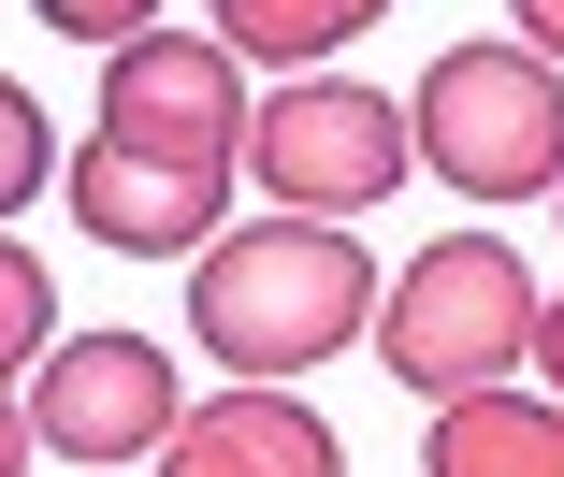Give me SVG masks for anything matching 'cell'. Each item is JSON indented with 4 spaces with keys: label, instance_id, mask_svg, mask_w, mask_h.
<instances>
[{
    "label": "cell",
    "instance_id": "6da1fadb",
    "mask_svg": "<svg viewBox=\"0 0 564 477\" xmlns=\"http://www.w3.org/2000/svg\"><path fill=\"white\" fill-rule=\"evenodd\" d=\"M362 318H377V261L333 217H261V231H217L188 261V333H203V362H232L247 391H290Z\"/></svg>",
    "mask_w": 564,
    "mask_h": 477
},
{
    "label": "cell",
    "instance_id": "7a4b0ae2",
    "mask_svg": "<svg viewBox=\"0 0 564 477\" xmlns=\"http://www.w3.org/2000/svg\"><path fill=\"white\" fill-rule=\"evenodd\" d=\"M377 362L420 391V405H464V391H507L521 333H535V275L507 231H448V247H420L391 290H377Z\"/></svg>",
    "mask_w": 564,
    "mask_h": 477
},
{
    "label": "cell",
    "instance_id": "3957f363",
    "mask_svg": "<svg viewBox=\"0 0 564 477\" xmlns=\"http://www.w3.org/2000/svg\"><path fill=\"white\" fill-rule=\"evenodd\" d=\"M405 145L464 203H535L564 174V73L521 58V44H448L405 101Z\"/></svg>",
    "mask_w": 564,
    "mask_h": 477
},
{
    "label": "cell",
    "instance_id": "277c9868",
    "mask_svg": "<svg viewBox=\"0 0 564 477\" xmlns=\"http://www.w3.org/2000/svg\"><path fill=\"white\" fill-rule=\"evenodd\" d=\"M247 160H261V188H275L290 217H362V203H391V188L420 174L405 101H377V87H348V73H304V87L247 101Z\"/></svg>",
    "mask_w": 564,
    "mask_h": 477
},
{
    "label": "cell",
    "instance_id": "5b68a950",
    "mask_svg": "<svg viewBox=\"0 0 564 477\" xmlns=\"http://www.w3.org/2000/svg\"><path fill=\"white\" fill-rule=\"evenodd\" d=\"M101 145L174 160V174H232L247 160V73L217 30H131L101 58Z\"/></svg>",
    "mask_w": 564,
    "mask_h": 477
},
{
    "label": "cell",
    "instance_id": "8992f818",
    "mask_svg": "<svg viewBox=\"0 0 564 477\" xmlns=\"http://www.w3.org/2000/svg\"><path fill=\"white\" fill-rule=\"evenodd\" d=\"M30 448H58V463H160V434L188 420V391H174V362L145 333H58L44 362H30Z\"/></svg>",
    "mask_w": 564,
    "mask_h": 477
},
{
    "label": "cell",
    "instance_id": "52a82bcc",
    "mask_svg": "<svg viewBox=\"0 0 564 477\" xmlns=\"http://www.w3.org/2000/svg\"><path fill=\"white\" fill-rule=\"evenodd\" d=\"M73 188V231L87 247H117V261H203L217 247V203H232V174H174V160H131V145H101L58 174Z\"/></svg>",
    "mask_w": 564,
    "mask_h": 477
},
{
    "label": "cell",
    "instance_id": "ba28073f",
    "mask_svg": "<svg viewBox=\"0 0 564 477\" xmlns=\"http://www.w3.org/2000/svg\"><path fill=\"white\" fill-rule=\"evenodd\" d=\"M160 477H348V448L290 391H217V405H188L160 434Z\"/></svg>",
    "mask_w": 564,
    "mask_h": 477
},
{
    "label": "cell",
    "instance_id": "9c48e42d",
    "mask_svg": "<svg viewBox=\"0 0 564 477\" xmlns=\"http://www.w3.org/2000/svg\"><path fill=\"white\" fill-rule=\"evenodd\" d=\"M420 477H564V405H535V391H464V405H434Z\"/></svg>",
    "mask_w": 564,
    "mask_h": 477
},
{
    "label": "cell",
    "instance_id": "30bf717a",
    "mask_svg": "<svg viewBox=\"0 0 564 477\" xmlns=\"http://www.w3.org/2000/svg\"><path fill=\"white\" fill-rule=\"evenodd\" d=\"M391 15V0H217V44L232 58H333V44H362Z\"/></svg>",
    "mask_w": 564,
    "mask_h": 477
},
{
    "label": "cell",
    "instance_id": "8fae6325",
    "mask_svg": "<svg viewBox=\"0 0 564 477\" xmlns=\"http://www.w3.org/2000/svg\"><path fill=\"white\" fill-rule=\"evenodd\" d=\"M44 347H58V275H44L30 247H0V377L44 362Z\"/></svg>",
    "mask_w": 564,
    "mask_h": 477
},
{
    "label": "cell",
    "instance_id": "7c38bea8",
    "mask_svg": "<svg viewBox=\"0 0 564 477\" xmlns=\"http://www.w3.org/2000/svg\"><path fill=\"white\" fill-rule=\"evenodd\" d=\"M44 174H58V145H44V101H30L15 73H0V217H15Z\"/></svg>",
    "mask_w": 564,
    "mask_h": 477
},
{
    "label": "cell",
    "instance_id": "4fadbf2b",
    "mask_svg": "<svg viewBox=\"0 0 564 477\" xmlns=\"http://www.w3.org/2000/svg\"><path fill=\"white\" fill-rule=\"evenodd\" d=\"M30 15L58 44H131V30H160V0H30Z\"/></svg>",
    "mask_w": 564,
    "mask_h": 477
},
{
    "label": "cell",
    "instance_id": "5bb4252c",
    "mask_svg": "<svg viewBox=\"0 0 564 477\" xmlns=\"http://www.w3.org/2000/svg\"><path fill=\"white\" fill-rule=\"evenodd\" d=\"M521 362L550 377V405H564V290H535V333H521Z\"/></svg>",
    "mask_w": 564,
    "mask_h": 477
},
{
    "label": "cell",
    "instance_id": "9a60e30c",
    "mask_svg": "<svg viewBox=\"0 0 564 477\" xmlns=\"http://www.w3.org/2000/svg\"><path fill=\"white\" fill-rule=\"evenodd\" d=\"M507 15H521V58H550V73H564V0H507Z\"/></svg>",
    "mask_w": 564,
    "mask_h": 477
},
{
    "label": "cell",
    "instance_id": "2e32d148",
    "mask_svg": "<svg viewBox=\"0 0 564 477\" xmlns=\"http://www.w3.org/2000/svg\"><path fill=\"white\" fill-rule=\"evenodd\" d=\"M0 477H30V420H15V391H0Z\"/></svg>",
    "mask_w": 564,
    "mask_h": 477
},
{
    "label": "cell",
    "instance_id": "e0dca14e",
    "mask_svg": "<svg viewBox=\"0 0 564 477\" xmlns=\"http://www.w3.org/2000/svg\"><path fill=\"white\" fill-rule=\"evenodd\" d=\"M550 188H564V174H550Z\"/></svg>",
    "mask_w": 564,
    "mask_h": 477
}]
</instances>
